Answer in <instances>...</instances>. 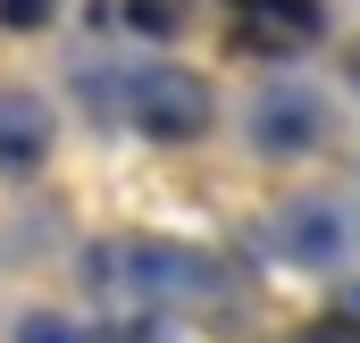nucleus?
<instances>
[{
  "label": "nucleus",
  "mask_w": 360,
  "mask_h": 343,
  "mask_svg": "<svg viewBox=\"0 0 360 343\" xmlns=\"http://www.w3.org/2000/svg\"><path fill=\"white\" fill-rule=\"evenodd\" d=\"M101 109H109V126H126L151 151H193L218 126V92L184 59H126V67H109L101 76Z\"/></svg>",
  "instance_id": "nucleus-1"
},
{
  "label": "nucleus",
  "mask_w": 360,
  "mask_h": 343,
  "mask_svg": "<svg viewBox=\"0 0 360 343\" xmlns=\"http://www.w3.org/2000/svg\"><path fill=\"white\" fill-rule=\"evenodd\" d=\"M84 268H92V285L117 293L126 310H184V302L218 293V259L176 243V235H109Z\"/></svg>",
  "instance_id": "nucleus-2"
},
{
  "label": "nucleus",
  "mask_w": 360,
  "mask_h": 343,
  "mask_svg": "<svg viewBox=\"0 0 360 343\" xmlns=\"http://www.w3.org/2000/svg\"><path fill=\"white\" fill-rule=\"evenodd\" d=\"M335 143V101L310 84V76H269V84H252L243 101V151L260 160V168H302V160H319Z\"/></svg>",
  "instance_id": "nucleus-3"
},
{
  "label": "nucleus",
  "mask_w": 360,
  "mask_h": 343,
  "mask_svg": "<svg viewBox=\"0 0 360 343\" xmlns=\"http://www.w3.org/2000/svg\"><path fill=\"white\" fill-rule=\"evenodd\" d=\"M59 160V109L34 84H0V184H34Z\"/></svg>",
  "instance_id": "nucleus-4"
},
{
  "label": "nucleus",
  "mask_w": 360,
  "mask_h": 343,
  "mask_svg": "<svg viewBox=\"0 0 360 343\" xmlns=\"http://www.w3.org/2000/svg\"><path fill=\"white\" fill-rule=\"evenodd\" d=\"M269 252L285 268H310V276H327V268H344L352 252V218H344V201H285L269 226Z\"/></svg>",
  "instance_id": "nucleus-5"
},
{
  "label": "nucleus",
  "mask_w": 360,
  "mask_h": 343,
  "mask_svg": "<svg viewBox=\"0 0 360 343\" xmlns=\"http://www.w3.org/2000/svg\"><path fill=\"white\" fill-rule=\"evenodd\" d=\"M335 34L327 0H243L235 8V42L260 51V59H293V51H319Z\"/></svg>",
  "instance_id": "nucleus-6"
},
{
  "label": "nucleus",
  "mask_w": 360,
  "mask_h": 343,
  "mask_svg": "<svg viewBox=\"0 0 360 343\" xmlns=\"http://www.w3.org/2000/svg\"><path fill=\"white\" fill-rule=\"evenodd\" d=\"M117 25L143 42H176L184 34V0H117Z\"/></svg>",
  "instance_id": "nucleus-7"
},
{
  "label": "nucleus",
  "mask_w": 360,
  "mask_h": 343,
  "mask_svg": "<svg viewBox=\"0 0 360 343\" xmlns=\"http://www.w3.org/2000/svg\"><path fill=\"white\" fill-rule=\"evenodd\" d=\"M8 343H92V327H84V318H68V310H51V302H42V310H25V318L8 327Z\"/></svg>",
  "instance_id": "nucleus-8"
},
{
  "label": "nucleus",
  "mask_w": 360,
  "mask_h": 343,
  "mask_svg": "<svg viewBox=\"0 0 360 343\" xmlns=\"http://www.w3.org/2000/svg\"><path fill=\"white\" fill-rule=\"evenodd\" d=\"M59 25V0H0V34H42Z\"/></svg>",
  "instance_id": "nucleus-9"
},
{
  "label": "nucleus",
  "mask_w": 360,
  "mask_h": 343,
  "mask_svg": "<svg viewBox=\"0 0 360 343\" xmlns=\"http://www.w3.org/2000/svg\"><path fill=\"white\" fill-rule=\"evenodd\" d=\"M335 76H344V92H360V34L335 42Z\"/></svg>",
  "instance_id": "nucleus-10"
},
{
  "label": "nucleus",
  "mask_w": 360,
  "mask_h": 343,
  "mask_svg": "<svg viewBox=\"0 0 360 343\" xmlns=\"http://www.w3.org/2000/svg\"><path fill=\"white\" fill-rule=\"evenodd\" d=\"M302 343H360L352 327H319V335H302Z\"/></svg>",
  "instance_id": "nucleus-11"
}]
</instances>
